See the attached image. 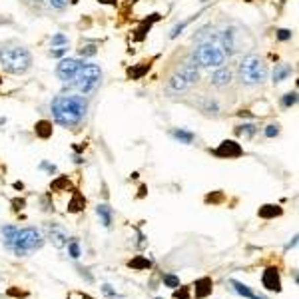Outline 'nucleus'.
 <instances>
[{
	"mask_svg": "<svg viewBox=\"0 0 299 299\" xmlns=\"http://www.w3.org/2000/svg\"><path fill=\"white\" fill-rule=\"evenodd\" d=\"M52 118L62 128H78L88 114V98L82 94H58L50 102Z\"/></svg>",
	"mask_w": 299,
	"mask_h": 299,
	"instance_id": "nucleus-1",
	"label": "nucleus"
},
{
	"mask_svg": "<svg viewBox=\"0 0 299 299\" xmlns=\"http://www.w3.org/2000/svg\"><path fill=\"white\" fill-rule=\"evenodd\" d=\"M0 64H2L4 72L22 76L32 68V54L22 44L6 42V44H0Z\"/></svg>",
	"mask_w": 299,
	"mask_h": 299,
	"instance_id": "nucleus-2",
	"label": "nucleus"
},
{
	"mask_svg": "<svg viewBox=\"0 0 299 299\" xmlns=\"http://www.w3.org/2000/svg\"><path fill=\"white\" fill-rule=\"evenodd\" d=\"M191 58L197 62L199 68H208V70L220 68V66H224L225 60H227V56L224 54L222 46L218 44V38H216V40H214V38L202 40V42L197 44V48L191 52Z\"/></svg>",
	"mask_w": 299,
	"mask_h": 299,
	"instance_id": "nucleus-3",
	"label": "nucleus"
},
{
	"mask_svg": "<svg viewBox=\"0 0 299 299\" xmlns=\"http://www.w3.org/2000/svg\"><path fill=\"white\" fill-rule=\"evenodd\" d=\"M237 78L245 86H258L267 80V64L258 54H247L237 66Z\"/></svg>",
	"mask_w": 299,
	"mask_h": 299,
	"instance_id": "nucleus-4",
	"label": "nucleus"
},
{
	"mask_svg": "<svg viewBox=\"0 0 299 299\" xmlns=\"http://www.w3.org/2000/svg\"><path fill=\"white\" fill-rule=\"evenodd\" d=\"M42 245H44L42 233H40L36 227H24V229H18V231H16L10 252H14L18 258H24V256H28L30 252H36V249H40Z\"/></svg>",
	"mask_w": 299,
	"mask_h": 299,
	"instance_id": "nucleus-5",
	"label": "nucleus"
},
{
	"mask_svg": "<svg viewBox=\"0 0 299 299\" xmlns=\"http://www.w3.org/2000/svg\"><path fill=\"white\" fill-rule=\"evenodd\" d=\"M100 80H102V70H100L98 64L86 62L80 72L76 74V78L72 80V86L82 94V96H90L92 92H96V88L100 86Z\"/></svg>",
	"mask_w": 299,
	"mask_h": 299,
	"instance_id": "nucleus-6",
	"label": "nucleus"
},
{
	"mask_svg": "<svg viewBox=\"0 0 299 299\" xmlns=\"http://www.w3.org/2000/svg\"><path fill=\"white\" fill-rule=\"evenodd\" d=\"M243 38H245V32L239 26H227L218 34V44L222 46L224 54L229 58L243 50V46H245Z\"/></svg>",
	"mask_w": 299,
	"mask_h": 299,
	"instance_id": "nucleus-7",
	"label": "nucleus"
},
{
	"mask_svg": "<svg viewBox=\"0 0 299 299\" xmlns=\"http://www.w3.org/2000/svg\"><path fill=\"white\" fill-rule=\"evenodd\" d=\"M193 86L182 76V74H178L176 70H172L170 72V76L166 78V84H164V92L170 96V98H174V96H184L186 92H189Z\"/></svg>",
	"mask_w": 299,
	"mask_h": 299,
	"instance_id": "nucleus-8",
	"label": "nucleus"
},
{
	"mask_svg": "<svg viewBox=\"0 0 299 299\" xmlns=\"http://www.w3.org/2000/svg\"><path fill=\"white\" fill-rule=\"evenodd\" d=\"M84 64H86V62H82V60H78V58H62V60L58 62V66H56V76H58L62 82H72Z\"/></svg>",
	"mask_w": 299,
	"mask_h": 299,
	"instance_id": "nucleus-9",
	"label": "nucleus"
},
{
	"mask_svg": "<svg viewBox=\"0 0 299 299\" xmlns=\"http://www.w3.org/2000/svg\"><path fill=\"white\" fill-rule=\"evenodd\" d=\"M174 70H176L178 74H182V76H184L191 86H195L199 80H202V68L197 66V62H195L191 56H189V58H186V60H182Z\"/></svg>",
	"mask_w": 299,
	"mask_h": 299,
	"instance_id": "nucleus-10",
	"label": "nucleus"
},
{
	"mask_svg": "<svg viewBox=\"0 0 299 299\" xmlns=\"http://www.w3.org/2000/svg\"><path fill=\"white\" fill-rule=\"evenodd\" d=\"M214 156L224 158V160H235L239 156H243V148L233 142V140H224L216 150H214Z\"/></svg>",
	"mask_w": 299,
	"mask_h": 299,
	"instance_id": "nucleus-11",
	"label": "nucleus"
},
{
	"mask_svg": "<svg viewBox=\"0 0 299 299\" xmlns=\"http://www.w3.org/2000/svg\"><path fill=\"white\" fill-rule=\"evenodd\" d=\"M46 233H48V239L52 241L54 247H64L68 243V233L58 224H46Z\"/></svg>",
	"mask_w": 299,
	"mask_h": 299,
	"instance_id": "nucleus-12",
	"label": "nucleus"
},
{
	"mask_svg": "<svg viewBox=\"0 0 299 299\" xmlns=\"http://www.w3.org/2000/svg\"><path fill=\"white\" fill-rule=\"evenodd\" d=\"M231 80H233V70L227 68V66H220V68H216V72L212 74L210 84L216 86V88H227V86L231 84Z\"/></svg>",
	"mask_w": 299,
	"mask_h": 299,
	"instance_id": "nucleus-13",
	"label": "nucleus"
},
{
	"mask_svg": "<svg viewBox=\"0 0 299 299\" xmlns=\"http://www.w3.org/2000/svg\"><path fill=\"white\" fill-rule=\"evenodd\" d=\"M262 283L267 291H275L279 293L281 291V277H279V269L277 267H267L262 275Z\"/></svg>",
	"mask_w": 299,
	"mask_h": 299,
	"instance_id": "nucleus-14",
	"label": "nucleus"
},
{
	"mask_svg": "<svg viewBox=\"0 0 299 299\" xmlns=\"http://www.w3.org/2000/svg\"><path fill=\"white\" fill-rule=\"evenodd\" d=\"M229 285H231V289H233L237 295H241V297H245V299H267V297H263V295L254 293L252 287L245 285V283H241V281H237V279H229Z\"/></svg>",
	"mask_w": 299,
	"mask_h": 299,
	"instance_id": "nucleus-15",
	"label": "nucleus"
},
{
	"mask_svg": "<svg viewBox=\"0 0 299 299\" xmlns=\"http://www.w3.org/2000/svg\"><path fill=\"white\" fill-rule=\"evenodd\" d=\"M212 289H214V283H212L210 277H202V279H197V281L193 283V295H195L197 299L208 297V295L212 293Z\"/></svg>",
	"mask_w": 299,
	"mask_h": 299,
	"instance_id": "nucleus-16",
	"label": "nucleus"
},
{
	"mask_svg": "<svg viewBox=\"0 0 299 299\" xmlns=\"http://www.w3.org/2000/svg\"><path fill=\"white\" fill-rule=\"evenodd\" d=\"M291 74H293V66L287 64V62H279V64H275V68H273L271 80H273V84H279V82L287 80Z\"/></svg>",
	"mask_w": 299,
	"mask_h": 299,
	"instance_id": "nucleus-17",
	"label": "nucleus"
},
{
	"mask_svg": "<svg viewBox=\"0 0 299 299\" xmlns=\"http://www.w3.org/2000/svg\"><path fill=\"white\" fill-rule=\"evenodd\" d=\"M18 227L14 225H0V241L4 243V247H12V241H14V235H16Z\"/></svg>",
	"mask_w": 299,
	"mask_h": 299,
	"instance_id": "nucleus-18",
	"label": "nucleus"
},
{
	"mask_svg": "<svg viewBox=\"0 0 299 299\" xmlns=\"http://www.w3.org/2000/svg\"><path fill=\"white\" fill-rule=\"evenodd\" d=\"M96 214H98V218H100V222H102L104 227H110V225H112V216H114V212H112V208H110L108 204H100V206L96 208Z\"/></svg>",
	"mask_w": 299,
	"mask_h": 299,
	"instance_id": "nucleus-19",
	"label": "nucleus"
},
{
	"mask_svg": "<svg viewBox=\"0 0 299 299\" xmlns=\"http://www.w3.org/2000/svg\"><path fill=\"white\" fill-rule=\"evenodd\" d=\"M170 136H172L174 140H178L180 144H191V142L195 140V134H193V132H187V130H184V128H174V130H170Z\"/></svg>",
	"mask_w": 299,
	"mask_h": 299,
	"instance_id": "nucleus-20",
	"label": "nucleus"
},
{
	"mask_svg": "<svg viewBox=\"0 0 299 299\" xmlns=\"http://www.w3.org/2000/svg\"><path fill=\"white\" fill-rule=\"evenodd\" d=\"M260 218H263V220H273V218H279L281 214H283V210L279 208V206H273V204H265V206H262L260 208Z\"/></svg>",
	"mask_w": 299,
	"mask_h": 299,
	"instance_id": "nucleus-21",
	"label": "nucleus"
},
{
	"mask_svg": "<svg viewBox=\"0 0 299 299\" xmlns=\"http://www.w3.org/2000/svg\"><path fill=\"white\" fill-rule=\"evenodd\" d=\"M52 122H48V120H40V122H36V126H34V132H36V136L38 138H42V140H48L50 136H52Z\"/></svg>",
	"mask_w": 299,
	"mask_h": 299,
	"instance_id": "nucleus-22",
	"label": "nucleus"
},
{
	"mask_svg": "<svg viewBox=\"0 0 299 299\" xmlns=\"http://www.w3.org/2000/svg\"><path fill=\"white\" fill-rule=\"evenodd\" d=\"M150 66H152L150 62H140V64H136V66L128 68V78H132V80H140V78H144V76L148 74Z\"/></svg>",
	"mask_w": 299,
	"mask_h": 299,
	"instance_id": "nucleus-23",
	"label": "nucleus"
},
{
	"mask_svg": "<svg viewBox=\"0 0 299 299\" xmlns=\"http://www.w3.org/2000/svg\"><path fill=\"white\" fill-rule=\"evenodd\" d=\"M202 100H204V102L199 104L202 112H208V114H218V112H220V104L216 102L212 96H202Z\"/></svg>",
	"mask_w": 299,
	"mask_h": 299,
	"instance_id": "nucleus-24",
	"label": "nucleus"
},
{
	"mask_svg": "<svg viewBox=\"0 0 299 299\" xmlns=\"http://www.w3.org/2000/svg\"><path fill=\"white\" fill-rule=\"evenodd\" d=\"M84 206H86V199H84V195L76 191V193L72 195V199H70V204H68V212L78 214V212H82V210H84Z\"/></svg>",
	"mask_w": 299,
	"mask_h": 299,
	"instance_id": "nucleus-25",
	"label": "nucleus"
},
{
	"mask_svg": "<svg viewBox=\"0 0 299 299\" xmlns=\"http://www.w3.org/2000/svg\"><path fill=\"white\" fill-rule=\"evenodd\" d=\"M199 14H202V12H197V14H193V16H189V18H186V20H182L180 24H176V26L172 28V32H170V38H172V40H174V38H178V36H180V34H182L184 30H186V26H187V24H191V22H193V20H195V18H197Z\"/></svg>",
	"mask_w": 299,
	"mask_h": 299,
	"instance_id": "nucleus-26",
	"label": "nucleus"
},
{
	"mask_svg": "<svg viewBox=\"0 0 299 299\" xmlns=\"http://www.w3.org/2000/svg\"><path fill=\"white\" fill-rule=\"evenodd\" d=\"M258 126L256 124H241V126H237L235 128V134L237 136H243V138H254L256 134H258Z\"/></svg>",
	"mask_w": 299,
	"mask_h": 299,
	"instance_id": "nucleus-27",
	"label": "nucleus"
},
{
	"mask_svg": "<svg viewBox=\"0 0 299 299\" xmlns=\"http://www.w3.org/2000/svg\"><path fill=\"white\" fill-rule=\"evenodd\" d=\"M130 267H132V269H138V271H144V269L152 267V262H150L148 258H144V256H138V258H134V260L130 262Z\"/></svg>",
	"mask_w": 299,
	"mask_h": 299,
	"instance_id": "nucleus-28",
	"label": "nucleus"
},
{
	"mask_svg": "<svg viewBox=\"0 0 299 299\" xmlns=\"http://www.w3.org/2000/svg\"><path fill=\"white\" fill-rule=\"evenodd\" d=\"M156 20H160V14H152V18L150 20H144V24L138 28V34H136V40H142L146 34H148V30L152 28V24L156 22Z\"/></svg>",
	"mask_w": 299,
	"mask_h": 299,
	"instance_id": "nucleus-29",
	"label": "nucleus"
},
{
	"mask_svg": "<svg viewBox=\"0 0 299 299\" xmlns=\"http://www.w3.org/2000/svg\"><path fill=\"white\" fill-rule=\"evenodd\" d=\"M297 104V92L293 90V92H289V94H285L283 98H281V106L283 108H293Z\"/></svg>",
	"mask_w": 299,
	"mask_h": 299,
	"instance_id": "nucleus-30",
	"label": "nucleus"
},
{
	"mask_svg": "<svg viewBox=\"0 0 299 299\" xmlns=\"http://www.w3.org/2000/svg\"><path fill=\"white\" fill-rule=\"evenodd\" d=\"M68 256H70L72 260H78V258L82 256V249H80L78 239H72V241L68 243Z\"/></svg>",
	"mask_w": 299,
	"mask_h": 299,
	"instance_id": "nucleus-31",
	"label": "nucleus"
},
{
	"mask_svg": "<svg viewBox=\"0 0 299 299\" xmlns=\"http://www.w3.org/2000/svg\"><path fill=\"white\" fill-rule=\"evenodd\" d=\"M50 44H52V48H56V46H68V36H64V34H54L52 38H50Z\"/></svg>",
	"mask_w": 299,
	"mask_h": 299,
	"instance_id": "nucleus-32",
	"label": "nucleus"
},
{
	"mask_svg": "<svg viewBox=\"0 0 299 299\" xmlns=\"http://www.w3.org/2000/svg\"><path fill=\"white\" fill-rule=\"evenodd\" d=\"M164 283H166L168 287L176 289V287H180V277H178V275H172V273H166V275H164Z\"/></svg>",
	"mask_w": 299,
	"mask_h": 299,
	"instance_id": "nucleus-33",
	"label": "nucleus"
},
{
	"mask_svg": "<svg viewBox=\"0 0 299 299\" xmlns=\"http://www.w3.org/2000/svg\"><path fill=\"white\" fill-rule=\"evenodd\" d=\"M68 52V46H56V48H50V56L52 58H62Z\"/></svg>",
	"mask_w": 299,
	"mask_h": 299,
	"instance_id": "nucleus-34",
	"label": "nucleus"
},
{
	"mask_svg": "<svg viewBox=\"0 0 299 299\" xmlns=\"http://www.w3.org/2000/svg\"><path fill=\"white\" fill-rule=\"evenodd\" d=\"M96 52H98V48L94 44H88V46L80 48V56H96Z\"/></svg>",
	"mask_w": 299,
	"mask_h": 299,
	"instance_id": "nucleus-35",
	"label": "nucleus"
},
{
	"mask_svg": "<svg viewBox=\"0 0 299 299\" xmlns=\"http://www.w3.org/2000/svg\"><path fill=\"white\" fill-rule=\"evenodd\" d=\"M263 134H265L267 138H275V136H279V126H277V124H269V126H265Z\"/></svg>",
	"mask_w": 299,
	"mask_h": 299,
	"instance_id": "nucleus-36",
	"label": "nucleus"
},
{
	"mask_svg": "<svg viewBox=\"0 0 299 299\" xmlns=\"http://www.w3.org/2000/svg\"><path fill=\"white\" fill-rule=\"evenodd\" d=\"M174 297L176 299H189V287H176L174 289Z\"/></svg>",
	"mask_w": 299,
	"mask_h": 299,
	"instance_id": "nucleus-37",
	"label": "nucleus"
},
{
	"mask_svg": "<svg viewBox=\"0 0 299 299\" xmlns=\"http://www.w3.org/2000/svg\"><path fill=\"white\" fill-rule=\"evenodd\" d=\"M291 36H293V32H291V30H287V28H281V30H277V40H281V42H287V40H291Z\"/></svg>",
	"mask_w": 299,
	"mask_h": 299,
	"instance_id": "nucleus-38",
	"label": "nucleus"
},
{
	"mask_svg": "<svg viewBox=\"0 0 299 299\" xmlns=\"http://www.w3.org/2000/svg\"><path fill=\"white\" fill-rule=\"evenodd\" d=\"M48 2H50V6H52V8H58V10H62V8L68 6V0H48Z\"/></svg>",
	"mask_w": 299,
	"mask_h": 299,
	"instance_id": "nucleus-39",
	"label": "nucleus"
},
{
	"mask_svg": "<svg viewBox=\"0 0 299 299\" xmlns=\"http://www.w3.org/2000/svg\"><path fill=\"white\" fill-rule=\"evenodd\" d=\"M102 293H104L106 297H120V293H116V291L112 289V285H108V283L102 285Z\"/></svg>",
	"mask_w": 299,
	"mask_h": 299,
	"instance_id": "nucleus-40",
	"label": "nucleus"
},
{
	"mask_svg": "<svg viewBox=\"0 0 299 299\" xmlns=\"http://www.w3.org/2000/svg\"><path fill=\"white\" fill-rule=\"evenodd\" d=\"M40 170H46L50 176L56 174V166H54V164H48V162H42V164H40Z\"/></svg>",
	"mask_w": 299,
	"mask_h": 299,
	"instance_id": "nucleus-41",
	"label": "nucleus"
},
{
	"mask_svg": "<svg viewBox=\"0 0 299 299\" xmlns=\"http://www.w3.org/2000/svg\"><path fill=\"white\" fill-rule=\"evenodd\" d=\"M68 299H92V297L86 293H80V291H72V293H68Z\"/></svg>",
	"mask_w": 299,
	"mask_h": 299,
	"instance_id": "nucleus-42",
	"label": "nucleus"
},
{
	"mask_svg": "<svg viewBox=\"0 0 299 299\" xmlns=\"http://www.w3.org/2000/svg\"><path fill=\"white\" fill-rule=\"evenodd\" d=\"M138 239H140L138 247H140V249H144V247H146V235H144V233H142L140 229H138Z\"/></svg>",
	"mask_w": 299,
	"mask_h": 299,
	"instance_id": "nucleus-43",
	"label": "nucleus"
},
{
	"mask_svg": "<svg viewBox=\"0 0 299 299\" xmlns=\"http://www.w3.org/2000/svg\"><path fill=\"white\" fill-rule=\"evenodd\" d=\"M295 245H297V235H293V239L285 245V252H289V249H291V247H295Z\"/></svg>",
	"mask_w": 299,
	"mask_h": 299,
	"instance_id": "nucleus-44",
	"label": "nucleus"
},
{
	"mask_svg": "<svg viewBox=\"0 0 299 299\" xmlns=\"http://www.w3.org/2000/svg\"><path fill=\"white\" fill-rule=\"evenodd\" d=\"M74 162H76V164H82V162H84V158H82V156H78V154H76V156H74Z\"/></svg>",
	"mask_w": 299,
	"mask_h": 299,
	"instance_id": "nucleus-45",
	"label": "nucleus"
},
{
	"mask_svg": "<svg viewBox=\"0 0 299 299\" xmlns=\"http://www.w3.org/2000/svg\"><path fill=\"white\" fill-rule=\"evenodd\" d=\"M98 2H102V4H114L116 0H98Z\"/></svg>",
	"mask_w": 299,
	"mask_h": 299,
	"instance_id": "nucleus-46",
	"label": "nucleus"
},
{
	"mask_svg": "<svg viewBox=\"0 0 299 299\" xmlns=\"http://www.w3.org/2000/svg\"><path fill=\"white\" fill-rule=\"evenodd\" d=\"M22 2H26V4H38L40 0H22Z\"/></svg>",
	"mask_w": 299,
	"mask_h": 299,
	"instance_id": "nucleus-47",
	"label": "nucleus"
},
{
	"mask_svg": "<svg viewBox=\"0 0 299 299\" xmlns=\"http://www.w3.org/2000/svg\"><path fill=\"white\" fill-rule=\"evenodd\" d=\"M14 187H16V189H22L24 186H22V182H14Z\"/></svg>",
	"mask_w": 299,
	"mask_h": 299,
	"instance_id": "nucleus-48",
	"label": "nucleus"
},
{
	"mask_svg": "<svg viewBox=\"0 0 299 299\" xmlns=\"http://www.w3.org/2000/svg\"><path fill=\"white\" fill-rule=\"evenodd\" d=\"M70 2H72V4H76V2H78V0H70Z\"/></svg>",
	"mask_w": 299,
	"mask_h": 299,
	"instance_id": "nucleus-49",
	"label": "nucleus"
},
{
	"mask_svg": "<svg viewBox=\"0 0 299 299\" xmlns=\"http://www.w3.org/2000/svg\"><path fill=\"white\" fill-rule=\"evenodd\" d=\"M0 84H2V76H0Z\"/></svg>",
	"mask_w": 299,
	"mask_h": 299,
	"instance_id": "nucleus-50",
	"label": "nucleus"
},
{
	"mask_svg": "<svg viewBox=\"0 0 299 299\" xmlns=\"http://www.w3.org/2000/svg\"><path fill=\"white\" fill-rule=\"evenodd\" d=\"M156 299H162V297H156Z\"/></svg>",
	"mask_w": 299,
	"mask_h": 299,
	"instance_id": "nucleus-51",
	"label": "nucleus"
}]
</instances>
